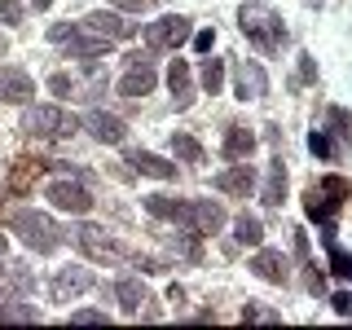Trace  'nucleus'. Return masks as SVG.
<instances>
[{
    "mask_svg": "<svg viewBox=\"0 0 352 330\" xmlns=\"http://www.w3.org/2000/svg\"><path fill=\"white\" fill-rule=\"evenodd\" d=\"M238 27L242 36L256 44L260 53H282L286 49V27H282V14L273 5H264V0H247V5L238 9Z\"/></svg>",
    "mask_w": 352,
    "mask_h": 330,
    "instance_id": "nucleus-1",
    "label": "nucleus"
},
{
    "mask_svg": "<svg viewBox=\"0 0 352 330\" xmlns=\"http://www.w3.org/2000/svg\"><path fill=\"white\" fill-rule=\"evenodd\" d=\"M9 229H14V234L36 251V256H49V251L62 247V234H58V225H53V216L31 212V207H22V212L9 216Z\"/></svg>",
    "mask_w": 352,
    "mask_h": 330,
    "instance_id": "nucleus-2",
    "label": "nucleus"
},
{
    "mask_svg": "<svg viewBox=\"0 0 352 330\" xmlns=\"http://www.w3.org/2000/svg\"><path fill=\"white\" fill-rule=\"evenodd\" d=\"M22 128H27L31 137H44V141H66V137H75V132H80V119L66 115L62 106H27Z\"/></svg>",
    "mask_w": 352,
    "mask_h": 330,
    "instance_id": "nucleus-3",
    "label": "nucleus"
},
{
    "mask_svg": "<svg viewBox=\"0 0 352 330\" xmlns=\"http://www.w3.org/2000/svg\"><path fill=\"white\" fill-rule=\"evenodd\" d=\"M176 225H185L198 238L220 234V225H225V207H220L216 198H190V203L181 207V220H176Z\"/></svg>",
    "mask_w": 352,
    "mask_h": 330,
    "instance_id": "nucleus-4",
    "label": "nucleus"
},
{
    "mask_svg": "<svg viewBox=\"0 0 352 330\" xmlns=\"http://www.w3.org/2000/svg\"><path fill=\"white\" fill-rule=\"evenodd\" d=\"M75 242H80V251H84L88 260H97V264H119V260L128 256V251L119 247L102 225H75Z\"/></svg>",
    "mask_w": 352,
    "mask_h": 330,
    "instance_id": "nucleus-5",
    "label": "nucleus"
},
{
    "mask_svg": "<svg viewBox=\"0 0 352 330\" xmlns=\"http://www.w3.org/2000/svg\"><path fill=\"white\" fill-rule=\"evenodd\" d=\"M62 44H66V58H80V62L110 58V49H115V40L97 36V31H88V27H71V31L62 36Z\"/></svg>",
    "mask_w": 352,
    "mask_h": 330,
    "instance_id": "nucleus-6",
    "label": "nucleus"
},
{
    "mask_svg": "<svg viewBox=\"0 0 352 330\" xmlns=\"http://www.w3.org/2000/svg\"><path fill=\"white\" fill-rule=\"evenodd\" d=\"M190 36H194V27H190V18H181V14H163L159 22L146 27V44H150V49H181Z\"/></svg>",
    "mask_w": 352,
    "mask_h": 330,
    "instance_id": "nucleus-7",
    "label": "nucleus"
},
{
    "mask_svg": "<svg viewBox=\"0 0 352 330\" xmlns=\"http://www.w3.org/2000/svg\"><path fill=\"white\" fill-rule=\"evenodd\" d=\"M269 93V75L256 58H238L234 62V97L238 102H256V97Z\"/></svg>",
    "mask_w": 352,
    "mask_h": 330,
    "instance_id": "nucleus-8",
    "label": "nucleus"
},
{
    "mask_svg": "<svg viewBox=\"0 0 352 330\" xmlns=\"http://www.w3.org/2000/svg\"><path fill=\"white\" fill-rule=\"evenodd\" d=\"M49 203L58 207V212H71V216H84L88 207H93V194H88V185H80V181H53L49 185Z\"/></svg>",
    "mask_w": 352,
    "mask_h": 330,
    "instance_id": "nucleus-9",
    "label": "nucleus"
},
{
    "mask_svg": "<svg viewBox=\"0 0 352 330\" xmlns=\"http://www.w3.org/2000/svg\"><path fill=\"white\" fill-rule=\"evenodd\" d=\"M80 27H88V31H97V36H106V40H128L132 31H137V22H128L124 14H119V9H93V14H88Z\"/></svg>",
    "mask_w": 352,
    "mask_h": 330,
    "instance_id": "nucleus-10",
    "label": "nucleus"
},
{
    "mask_svg": "<svg viewBox=\"0 0 352 330\" xmlns=\"http://www.w3.org/2000/svg\"><path fill=\"white\" fill-rule=\"evenodd\" d=\"M36 97V80L22 66H0V102L9 106H27Z\"/></svg>",
    "mask_w": 352,
    "mask_h": 330,
    "instance_id": "nucleus-11",
    "label": "nucleus"
},
{
    "mask_svg": "<svg viewBox=\"0 0 352 330\" xmlns=\"http://www.w3.org/2000/svg\"><path fill=\"white\" fill-rule=\"evenodd\" d=\"M84 128L93 132V141H102V146H119V141L128 137L124 119H119V115H110V110H102V106L84 115Z\"/></svg>",
    "mask_w": 352,
    "mask_h": 330,
    "instance_id": "nucleus-12",
    "label": "nucleus"
},
{
    "mask_svg": "<svg viewBox=\"0 0 352 330\" xmlns=\"http://www.w3.org/2000/svg\"><path fill=\"white\" fill-rule=\"evenodd\" d=\"M88 286H93V273L80 269V264H71V269H58V273H53L49 291H53V300H58V304H66V300H75V295H84Z\"/></svg>",
    "mask_w": 352,
    "mask_h": 330,
    "instance_id": "nucleus-13",
    "label": "nucleus"
},
{
    "mask_svg": "<svg viewBox=\"0 0 352 330\" xmlns=\"http://www.w3.org/2000/svg\"><path fill=\"white\" fill-rule=\"evenodd\" d=\"M154 80H159V75H154V66H150V58H128V71H124V80H119V93L124 97H146L150 88H154Z\"/></svg>",
    "mask_w": 352,
    "mask_h": 330,
    "instance_id": "nucleus-14",
    "label": "nucleus"
},
{
    "mask_svg": "<svg viewBox=\"0 0 352 330\" xmlns=\"http://www.w3.org/2000/svg\"><path fill=\"white\" fill-rule=\"evenodd\" d=\"M216 190L220 194H242L247 198L251 190H256V168H251L247 159H234V168H225V172H216Z\"/></svg>",
    "mask_w": 352,
    "mask_h": 330,
    "instance_id": "nucleus-15",
    "label": "nucleus"
},
{
    "mask_svg": "<svg viewBox=\"0 0 352 330\" xmlns=\"http://www.w3.org/2000/svg\"><path fill=\"white\" fill-rule=\"evenodd\" d=\"M251 273H256L260 282H273V286H286V282H291V264H286L282 251H256Z\"/></svg>",
    "mask_w": 352,
    "mask_h": 330,
    "instance_id": "nucleus-16",
    "label": "nucleus"
},
{
    "mask_svg": "<svg viewBox=\"0 0 352 330\" xmlns=\"http://www.w3.org/2000/svg\"><path fill=\"white\" fill-rule=\"evenodd\" d=\"M128 163H132V172L154 176V181H172V176H176V163L159 159V154H150V150H132V154H128Z\"/></svg>",
    "mask_w": 352,
    "mask_h": 330,
    "instance_id": "nucleus-17",
    "label": "nucleus"
},
{
    "mask_svg": "<svg viewBox=\"0 0 352 330\" xmlns=\"http://www.w3.org/2000/svg\"><path fill=\"white\" fill-rule=\"evenodd\" d=\"M115 300H119V308H124L128 317H137L141 308L150 304V295H146V286L137 278H124V282H115Z\"/></svg>",
    "mask_w": 352,
    "mask_h": 330,
    "instance_id": "nucleus-18",
    "label": "nucleus"
},
{
    "mask_svg": "<svg viewBox=\"0 0 352 330\" xmlns=\"http://www.w3.org/2000/svg\"><path fill=\"white\" fill-rule=\"evenodd\" d=\"M260 198H264V207H282V198H286V168H282V159L269 163V176H264V185H260Z\"/></svg>",
    "mask_w": 352,
    "mask_h": 330,
    "instance_id": "nucleus-19",
    "label": "nucleus"
},
{
    "mask_svg": "<svg viewBox=\"0 0 352 330\" xmlns=\"http://www.w3.org/2000/svg\"><path fill=\"white\" fill-rule=\"evenodd\" d=\"M256 150V132L247 124H229L225 132V159H247V154Z\"/></svg>",
    "mask_w": 352,
    "mask_h": 330,
    "instance_id": "nucleus-20",
    "label": "nucleus"
},
{
    "mask_svg": "<svg viewBox=\"0 0 352 330\" xmlns=\"http://www.w3.org/2000/svg\"><path fill=\"white\" fill-rule=\"evenodd\" d=\"M168 88H172V97H176V106H181V110L194 102V93H190V66H185L181 58L168 66Z\"/></svg>",
    "mask_w": 352,
    "mask_h": 330,
    "instance_id": "nucleus-21",
    "label": "nucleus"
},
{
    "mask_svg": "<svg viewBox=\"0 0 352 330\" xmlns=\"http://www.w3.org/2000/svg\"><path fill=\"white\" fill-rule=\"evenodd\" d=\"M234 238L242 242V247H260V242H264V225H260V216H247V212H242V216L234 220Z\"/></svg>",
    "mask_w": 352,
    "mask_h": 330,
    "instance_id": "nucleus-22",
    "label": "nucleus"
},
{
    "mask_svg": "<svg viewBox=\"0 0 352 330\" xmlns=\"http://www.w3.org/2000/svg\"><path fill=\"white\" fill-rule=\"evenodd\" d=\"M181 198H168V194H150L146 198V212L150 216H159V220H172V225H176V220H181Z\"/></svg>",
    "mask_w": 352,
    "mask_h": 330,
    "instance_id": "nucleus-23",
    "label": "nucleus"
},
{
    "mask_svg": "<svg viewBox=\"0 0 352 330\" xmlns=\"http://www.w3.org/2000/svg\"><path fill=\"white\" fill-rule=\"evenodd\" d=\"M198 84H203V93H220V84H225V62L203 58V66H198Z\"/></svg>",
    "mask_w": 352,
    "mask_h": 330,
    "instance_id": "nucleus-24",
    "label": "nucleus"
},
{
    "mask_svg": "<svg viewBox=\"0 0 352 330\" xmlns=\"http://www.w3.org/2000/svg\"><path fill=\"white\" fill-rule=\"evenodd\" d=\"M308 150H313L317 159H335V154H339V141L330 137V128H313V132H308Z\"/></svg>",
    "mask_w": 352,
    "mask_h": 330,
    "instance_id": "nucleus-25",
    "label": "nucleus"
},
{
    "mask_svg": "<svg viewBox=\"0 0 352 330\" xmlns=\"http://www.w3.org/2000/svg\"><path fill=\"white\" fill-rule=\"evenodd\" d=\"M172 150H176V159H185V163H203V146H198L194 137H185V132L172 137Z\"/></svg>",
    "mask_w": 352,
    "mask_h": 330,
    "instance_id": "nucleus-26",
    "label": "nucleus"
},
{
    "mask_svg": "<svg viewBox=\"0 0 352 330\" xmlns=\"http://www.w3.org/2000/svg\"><path fill=\"white\" fill-rule=\"evenodd\" d=\"M326 119L335 124L330 132H339V141H352V115H348L344 106H330V110H326Z\"/></svg>",
    "mask_w": 352,
    "mask_h": 330,
    "instance_id": "nucleus-27",
    "label": "nucleus"
},
{
    "mask_svg": "<svg viewBox=\"0 0 352 330\" xmlns=\"http://www.w3.org/2000/svg\"><path fill=\"white\" fill-rule=\"evenodd\" d=\"M330 264H335V273H339V278H352V256H348V251L330 247Z\"/></svg>",
    "mask_w": 352,
    "mask_h": 330,
    "instance_id": "nucleus-28",
    "label": "nucleus"
},
{
    "mask_svg": "<svg viewBox=\"0 0 352 330\" xmlns=\"http://www.w3.org/2000/svg\"><path fill=\"white\" fill-rule=\"evenodd\" d=\"M49 88H53V93H58V97H75V80H71V75H49Z\"/></svg>",
    "mask_w": 352,
    "mask_h": 330,
    "instance_id": "nucleus-29",
    "label": "nucleus"
},
{
    "mask_svg": "<svg viewBox=\"0 0 352 330\" xmlns=\"http://www.w3.org/2000/svg\"><path fill=\"white\" fill-rule=\"evenodd\" d=\"M0 22H9V27H18V22H22V9L14 5V0H0Z\"/></svg>",
    "mask_w": 352,
    "mask_h": 330,
    "instance_id": "nucleus-30",
    "label": "nucleus"
},
{
    "mask_svg": "<svg viewBox=\"0 0 352 330\" xmlns=\"http://www.w3.org/2000/svg\"><path fill=\"white\" fill-rule=\"evenodd\" d=\"M71 322H75V326H102L106 313H93V308H84V313H71Z\"/></svg>",
    "mask_w": 352,
    "mask_h": 330,
    "instance_id": "nucleus-31",
    "label": "nucleus"
},
{
    "mask_svg": "<svg viewBox=\"0 0 352 330\" xmlns=\"http://www.w3.org/2000/svg\"><path fill=\"white\" fill-rule=\"evenodd\" d=\"M150 5H154V0H115V9H119V14H146Z\"/></svg>",
    "mask_w": 352,
    "mask_h": 330,
    "instance_id": "nucleus-32",
    "label": "nucleus"
},
{
    "mask_svg": "<svg viewBox=\"0 0 352 330\" xmlns=\"http://www.w3.org/2000/svg\"><path fill=\"white\" fill-rule=\"evenodd\" d=\"M330 304H335V313H339V317H352V295H348V291H339Z\"/></svg>",
    "mask_w": 352,
    "mask_h": 330,
    "instance_id": "nucleus-33",
    "label": "nucleus"
},
{
    "mask_svg": "<svg viewBox=\"0 0 352 330\" xmlns=\"http://www.w3.org/2000/svg\"><path fill=\"white\" fill-rule=\"evenodd\" d=\"M212 44H216V31H198V36H194V49L198 53H212Z\"/></svg>",
    "mask_w": 352,
    "mask_h": 330,
    "instance_id": "nucleus-34",
    "label": "nucleus"
},
{
    "mask_svg": "<svg viewBox=\"0 0 352 330\" xmlns=\"http://www.w3.org/2000/svg\"><path fill=\"white\" fill-rule=\"evenodd\" d=\"M242 317H251V322H278V317L264 313V308H242Z\"/></svg>",
    "mask_w": 352,
    "mask_h": 330,
    "instance_id": "nucleus-35",
    "label": "nucleus"
},
{
    "mask_svg": "<svg viewBox=\"0 0 352 330\" xmlns=\"http://www.w3.org/2000/svg\"><path fill=\"white\" fill-rule=\"evenodd\" d=\"M141 264V273H163V264L159 260H137Z\"/></svg>",
    "mask_w": 352,
    "mask_h": 330,
    "instance_id": "nucleus-36",
    "label": "nucleus"
},
{
    "mask_svg": "<svg viewBox=\"0 0 352 330\" xmlns=\"http://www.w3.org/2000/svg\"><path fill=\"white\" fill-rule=\"evenodd\" d=\"M31 5H36V9H49V0H31Z\"/></svg>",
    "mask_w": 352,
    "mask_h": 330,
    "instance_id": "nucleus-37",
    "label": "nucleus"
},
{
    "mask_svg": "<svg viewBox=\"0 0 352 330\" xmlns=\"http://www.w3.org/2000/svg\"><path fill=\"white\" fill-rule=\"evenodd\" d=\"M0 256H5V238H0Z\"/></svg>",
    "mask_w": 352,
    "mask_h": 330,
    "instance_id": "nucleus-38",
    "label": "nucleus"
},
{
    "mask_svg": "<svg viewBox=\"0 0 352 330\" xmlns=\"http://www.w3.org/2000/svg\"><path fill=\"white\" fill-rule=\"evenodd\" d=\"M304 5H322V0H304Z\"/></svg>",
    "mask_w": 352,
    "mask_h": 330,
    "instance_id": "nucleus-39",
    "label": "nucleus"
}]
</instances>
